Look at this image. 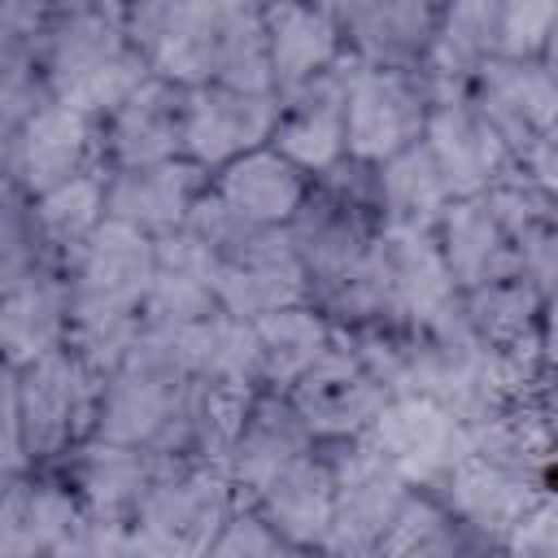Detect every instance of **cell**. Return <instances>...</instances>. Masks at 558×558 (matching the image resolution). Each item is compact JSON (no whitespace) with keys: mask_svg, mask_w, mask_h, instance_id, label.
I'll return each mask as SVG.
<instances>
[{"mask_svg":"<svg viewBox=\"0 0 558 558\" xmlns=\"http://www.w3.org/2000/svg\"><path fill=\"white\" fill-rule=\"evenodd\" d=\"M140 331H144V310L140 305H109V301L70 296V340H65V349L83 366H92L100 379L113 375L126 362Z\"/></svg>","mask_w":558,"mask_h":558,"instance_id":"38","label":"cell"},{"mask_svg":"<svg viewBox=\"0 0 558 558\" xmlns=\"http://www.w3.org/2000/svg\"><path fill=\"white\" fill-rule=\"evenodd\" d=\"M218 310L235 318H266L275 310L314 301L310 275L288 240V231H266V227H240L231 231L218 248Z\"/></svg>","mask_w":558,"mask_h":558,"instance_id":"6","label":"cell"},{"mask_svg":"<svg viewBox=\"0 0 558 558\" xmlns=\"http://www.w3.org/2000/svg\"><path fill=\"white\" fill-rule=\"evenodd\" d=\"M218 314V257L187 227L157 240V266L144 296V323L187 327Z\"/></svg>","mask_w":558,"mask_h":558,"instance_id":"28","label":"cell"},{"mask_svg":"<svg viewBox=\"0 0 558 558\" xmlns=\"http://www.w3.org/2000/svg\"><path fill=\"white\" fill-rule=\"evenodd\" d=\"M545 292L519 270L506 279H493L475 292H462V318L480 336V344L497 357L536 353V323H541Z\"/></svg>","mask_w":558,"mask_h":558,"instance_id":"34","label":"cell"},{"mask_svg":"<svg viewBox=\"0 0 558 558\" xmlns=\"http://www.w3.org/2000/svg\"><path fill=\"white\" fill-rule=\"evenodd\" d=\"M78 523L83 506L61 471H26L4 480L0 558H52Z\"/></svg>","mask_w":558,"mask_h":558,"instance_id":"21","label":"cell"},{"mask_svg":"<svg viewBox=\"0 0 558 558\" xmlns=\"http://www.w3.org/2000/svg\"><path fill=\"white\" fill-rule=\"evenodd\" d=\"M275 96H288L349 61L336 4H262Z\"/></svg>","mask_w":558,"mask_h":558,"instance_id":"22","label":"cell"},{"mask_svg":"<svg viewBox=\"0 0 558 558\" xmlns=\"http://www.w3.org/2000/svg\"><path fill=\"white\" fill-rule=\"evenodd\" d=\"M262 388L248 384H192L187 392V410H183V427H179V462H209V466H227L253 401Z\"/></svg>","mask_w":558,"mask_h":558,"instance_id":"35","label":"cell"},{"mask_svg":"<svg viewBox=\"0 0 558 558\" xmlns=\"http://www.w3.org/2000/svg\"><path fill=\"white\" fill-rule=\"evenodd\" d=\"M314 449H323V445L310 436V427L301 423L292 401L283 392H257L253 414L227 458V475H231L240 501H257V493L279 471H288L296 458H305Z\"/></svg>","mask_w":558,"mask_h":558,"instance_id":"29","label":"cell"},{"mask_svg":"<svg viewBox=\"0 0 558 558\" xmlns=\"http://www.w3.org/2000/svg\"><path fill=\"white\" fill-rule=\"evenodd\" d=\"M283 397L292 401V410L301 414L310 436L323 449H336V445L366 440V432L375 427V418L392 392L357 362V353L344 340H336L331 353L305 379H296Z\"/></svg>","mask_w":558,"mask_h":558,"instance_id":"10","label":"cell"},{"mask_svg":"<svg viewBox=\"0 0 558 558\" xmlns=\"http://www.w3.org/2000/svg\"><path fill=\"white\" fill-rule=\"evenodd\" d=\"M349 74L353 61L279 96V126L270 144L314 179L349 157Z\"/></svg>","mask_w":558,"mask_h":558,"instance_id":"13","label":"cell"},{"mask_svg":"<svg viewBox=\"0 0 558 558\" xmlns=\"http://www.w3.org/2000/svg\"><path fill=\"white\" fill-rule=\"evenodd\" d=\"M248 506H257V514L279 532L283 545L323 549L327 532H331V514H336V458H331V449H314V453L296 458Z\"/></svg>","mask_w":558,"mask_h":558,"instance_id":"27","label":"cell"},{"mask_svg":"<svg viewBox=\"0 0 558 558\" xmlns=\"http://www.w3.org/2000/svg\"><path fill=\"white\" fill-rule=\"evenodd\" d=\"M35 65L61 105L96 122H105L135 87L153 78L148 61L126 35V4L118 0L52 4Z\"/></svg>","mask_w":558,"mask_h":558,"instance_id":"1","label":"cell"},{"mask_svg":"<svg viewBox=\"0 0 558 558\" xmlns=\"http://www.w3.org/2000/svg\"><path fill=\"white\" fill-rule=\"evenodd\" d=\"M423 144L436 157L453 201L458 196H484V192H493L501 179H510L519 170V157L488 126V118L471 105V96L432 100V118H427Z\"/></svg>","mask_w":558,"mask_h":558,"instance_id":"14","label":"cell"},{"mask_svg":"<svg viewBox=\"0 0 558 558\" xmlns=\"http://www.w3.org/2000/svg\"><path fill=\"white\" fill-rule=\"evenodd\" d=\"M545 70L558 78V31H554V39H549V48H545Z\"/></svg>","mask_w":558,"mask_h":558,"instance_id":"47","label":"cell"},{"mask_svg":"<svg viewBox=\"0 0 558 558\" xmlns=\"http://www.w3.org/2000/svg\"><path fill=\"white\" fill-rule=\"evenodd\" d=\"M545 488H554V484H541L523 471H510L501 462L466 453L449 471V480L432 493H440V501L449 506V514L462 523V532L475 545H506L510 532L523 523V514L536 506V497Z\"/></svg>","mask_w":558,"mask_h":558,"instance_id":"15","label":"cell"},{"mask_svg":"<svg viewBox=\"0 0 558 558\" xmlns=\"http://www.w3.org/2000/svg\"><path fill=\"white\" fill-rule=\"evenodd\" d=\"M310 192H314V174H305L296 161H288L275 144H266L214 174V196L235 218H244L248 227H266V231H288L292 218L305 209Z\"/></svg>","mask_w":558,"mask_h":558,"instance_id":"24","label":"cell"},{"mask_svg":"<svg viewBox=\"0 0 558 558\" xmlns=\"http://www.w3.org/2000/svg\"><path fill=\"white\" fill-rule=\"evenodd\" d=\"M100 375L70 349H57L22 371L4 366V480L57 471L92 440Z\"/></svg>","mask_w":558,"mask_h":558,"instance_id":"2","label":"cell"},{"mask_svg":"<svg viewBox=\"0 0 558 558\" xmlns=\"http://www.w3.org/2000/svg\"><path fill=\"white\" fill-rule=\"evenodd\" d=\"M166 458L148 449H126V445H105V440H83L57 471L74 488L78 506L87 519L105 523H135L148 488L157 484Z\"/></svg>","mask_w":558,"mask_h":558,"instance_id":"19","label":"cell"},{"mask_svg":"<svg viewBox=\"0 0 558 558\" xmlns=\"http://www.w3.org/2000/svg\"><path fill=\"white\" fill-rule=\"evenodd\" d=\"M240 506L244 501H240L227 466L166 458L157 484L148 488L140 514H135V527L183 558H205Z\"/></svg>","mask_w":558,"mask_h":558,"instance_id":"4","label":"cell"},{"mask_svg":"<svg viewBox=\"0 0 558 558\" xmlns=\"http://www.w3.org/2000/svg\"><path fill=\"white\" fill-rule=\"evenodd\" d=\"M519 270H523L545 296L558 292V209H554L536 231L523 235V244H519Z\"/></svg>","mask_w":558,"mask_h":558,"instance_id":"43","label":"cell"},{"mask_svg":"<svg viewBox=\"0 0 558 558\" xmlns=\"http://www.w3.org/2000/svg\"><path fill=\"white\" fill-rule=\"evenodd\" d=\"M466 96L519 161L545 131L558 126V78L545 70V61L493 57Z\"/></svg>","mask_w":558,"mask_h":558,"instance_id":"17","label":"cell"},{"mask_svg":"<svg viewBox=\"0 0 558 558\" xmlns=\"http://www.w3.org/2000/svg\"><path fill=\"white\" fill-rule=\"evenodd\" d=\"M344 48L353 65L366 70H401L423 74L427 52L436 44L440 4L427 0H349L336 4Z\"/></svg>","mask_w":558,"mask_h":558,"instance_id":"12","label":"cell"},{"mask_svg":"<svg viewBox=\"0 0 558 558\" xmlns=\"http://www.w3.org/2000/svg\"><path fill=\"white\" fill-rule=\"evenodd\" d=\"M109 218V170L83 174L74 183H61L35 201H26V227L35 235V248L44 262L61 266L100 231Z\"/></svg>","mask_w":558,"mask_h":558,"instance_id":"33","label":"cell"},{"mask_svg":"<svg viewBox=\"0 0 558 558\" xmlns=\"http://www.w3.org/2000/svg\"><path fill=\"white\" fill-rule=\"evenodd\" d=\"M471 549H475V541L449 514L440 493L410 488V497L397 510L375 558H471Z\"/></svg>","mask_w":558,"mask_h":558,"instance_id":"37","label":"cell"},{"mask_svg":"<svg viewBox=\"0 0 558 558\" xmlns=\"http://www.w3.org/2000/svg\"><path fill=\"white\" fill-rule=\"evenodd\" d=\"M183 349L192 379L201 384H248L262 388V366H257V331L248 318L235 314H209L201 323L183 327Z\"/></svg>","mask_w":558,"mask_h":558,"instance_id":"36","label":"cell"},{"mask_svg":"<svg viewBox=\"0 0 558 558\" xmlns=\"http://www.w3.org/2000/svg\"><path fill=\"white\" fill-rule=\"evenodd\" d=\"M519 166H523V174H527L549 201H558V126L545 131V135L527 148V157H523Z\"/></svg>","mask_w":558,"mask_h":558,"instance_id":"44","label":"cell"},{"mask_svg":"<svg viewBox=\"0 0 558 558\" xmlns=\"http://www.w3.org/2000/svg\"><path fill=\"white\" fill-rule=\"evenodd\" d=\"M70 340V279L61 266H35L0 283V349L4 366L22 371Z\"/></svg>","mask_w":558,"mask_h":558,"instance_id":"18","label":"cell"},{"mask_svg":"<svg viewBox=\"0 0 558 558\" xmlns=\"http://www.w3.org/2000/svg\"><path fill=\"white\" fill-rule=\"evenodd\" d=\"M493 57H501V0L440 4L436 44L423 65L432 100H462Z\"/></svg>","mask_w":558,"mask_h":558,"instance_id":"26","label":"cell"},{"mask_svg":"<svg viewBox=\"0 0 558 558\" xmlns=\"http://www.w3.org/2000/svg\"><path fill=\"white\" fill-rule=\"evenodd\" d=\"M222 31H227V0L126 4V35L148 61V70L187 92L218 78Z\"/></svg>","mask_w":558,"mask_h":558,"instance_id":"3","label":"cell"},{"mask_svg":"<svg viewBox=\"0 0 558 558\" xmlns=\"http://www.w3.org/2000/svg\"><path fill=\"white\" fill-rule=\"evenodd\" d=\"M366 445L410 480V488H440L471 453V427L423 392H397L379 410Z\"/></svg>","mask_w":558,"mask_h":558,"instance_id":"7","label":"cell"},{"mask_svg":"<svg viewBox=\"0 0 558 558\" xmlns=\"http://www.w3.org/2000/svg\"><path fill=\"white\" fill-rule=\"evenodd\" d=\"M471 453L523 471L541 484H558V423L541 397L510 401L480 418L471 427Z\"/></svg>","mask_w":558,"mask_h":558,"instance_id":"30","label":"cell"},{"mask_svg":"<svg viewBox=\"0 0 558 558\" xmlns=\"http://www.w3.org/2000/svg\"><path fill=\"white\" fill-rule=\"evenodd\" d=\"M427 118H432V87L423 74L353 65L349 74V157L353 161L375 170L388 157L414 148L427 131Z\"/></svg>","mask_w":558,"mask_h":558,"instance_id":"9","label":"cell"},{"mask_svg":"<svg viewBox=\"0 0 558 558\" xmlns=\"http://www.w3.org/2000/svg\"><path fill=\"white\" fill-rule=\"evenodd\" d=\"M471 558H514V554H510L506 545H475Z\"/></svg>","mask_w":558,"mask_h":558,"instance_id":"46","label":"cell"},{"mask_svg":"<svg viewBox=\"0 0 558 558\" xmlns=\"http://www.w3.org/2000/svg\"><path fill=\"white\" fill-rule=\"evenodd\" d=\"M336 514L323 554L327 558H375L397 510L410 497V480L392 471L366 440L336 445Z\"/></svg>","mask_w":558,"mask_h":558,"instance_id":"8","label":"cell"},{"mask_svg":"<svg viewBox=\"0 0 558 558\" xmlns=\"http://www.w3.org/2000/svg\"><path fill=\"white\" fill-rule=\"evenodd\" d=\"M506 549L514 558H558V484L536 497V506L510 532Z\"/></svg>","mask_w":558,"mask_h":558,"instance_id":"42","label":"cell"},{"mask_svg":"<svg viewBox=\"0 0 558 558\" xmlns=\"http://www.w3.org/2000/svg\"><path fill=\"white\" fill-rule=\"evenodd\" d=\"M205 558H288V545L279 541V532L257 514V506H240L231 514V523L218 532V541L209 545Z\"/></svg>","mask_w":558,"mask_h":558,"instance_id":"41","label":"cell"},{"mask_svg":"<svg viewBox=\"0 0 558 558\" xmlns=\"http://www.w3.org/2000/svg\"><path fill=\"white\" fill-rule=\"evenodd\" d=\"M279 126V96H253L222 83H205L187 92L183 122V157L205 174L227 170L231 161L266 148Z\"/></svg>","mask_w":558,"mask_h":558,"instance_id":"11","label":"cell"},{"mask_svg":"<svg viewBox=\"0 0 558 558\" xmlns=\"http://www.w3.org/2000/svg\"><path fill=\"white\" fill-rule=\"evenodd\" d=\"M536 353H541V371L549 384H558V292L545 296L541 305V323H536Z\"/></svg>","mask_w":558,"mask_h":558,"instance_id":"45","label":"cell"},{"mask_svg":"<svg viewBox=\"0 0 558 558\" xmlns=\"http://www.w3.org/2000/svg\"><path fill=\"white\" fill-rule=\"evenodd\" d=\"M153 266H157V240L105 218L100 231L65 262V279H70V296L78 301H109V305H140L148 296L153 283Z\"/></svg>","mask_w":558,"mask_h":558,"instance_id":"23","label":"cell"},{"mask_svg":"<svg viewBox=\"0 0 558 558\" xmlns=\"http://www.w3.org/2000/svg\"><path fill=\"white\" fill-rule=\"evenodd\" d=\"M449 201H453V192L423 140L414 148L388 157L384 166H375L379 231H436Z\"/></svg>","mask_w":558,"mask_h":558,"instance_id":"32","label":"cell"},{"mask_svg":"<svg viewBox=\"0 0 558 558\" xmlns=\"http://www.w3.org/2000/svg\"><path fill=\"white\" fill-rule=\"evenodd\" d=\"M0 148H4V187H13L26 201L105 170L100 122L61 100H48L17 131L0 135Z\"/></svg>","mask_w":558,"mask_h":558,"instance_id":"5","label":"cell"},{"mask_svg":"<svg viewBox=\"0 0 558 558\" xmlns=\"http://www.w3.org/2000/svg\"><path fill=\"white\" fill-rule=\"evenodd\" d=\"M436 244L458 292H475L493 279L519 275V240L501 222L488 196H458L436 222Z\"/></svg>","mask_w":558,"mask_h":558,"instance_id":"25","label":"cell"},{"mask_svg":"<svg viewBox=\"0 0 558 558\" xmlns=\"http://www.w3.org/2000/svg\"><path fill=\"white\" fill-rule=\"evenodd\" d=\"M257 331V366H262V392H288L296 379H305L340 340L336 323L314 305H288L253 323Z\"/></svg>","mask_w":558,"mask_h":558,"instance_id":"31","label":"cell"},{"mask_svg":"<svg viewBox=\"0 0 558 558\" xmlns=\"http://www.w3.org/2000/svg\"><path fill=\"white\" fill-rule=\"evenodd\" d=\"M222 87L253 92V96H275V74H270V44H266V17L262 4L227 0V31H222V52H218V78Z\"/></svg>","mask_w":558,"mask_h":558,"instance_id":"39","label":"cell"},{"mask_svg":"<svg viewBox=\"0 0 558 558\" xmlns=\"http://www.w3.org/2000/svg\"><path fill=\"white\" fill-rule=\"evenodd\" d=\"M183 122H187V87H174L153 74L100 122L105 170H140V166L179 161Z\"/></svg>","mask_w":558,"mask_h":558,"instance_id":"16","label":"cell"},{"mask_svg":"<svg viewBox=\"0 0 558 558\" xmlns=\"http://www.w3.org/2000/svg\"><path fill=\"white\" fill-rule=\"evenodd\" d=\"M558 31V0H501V57L545 61Z\"/></svg>","mask_w":558,"mask_h":558,"instance_id":"40","label":"cell"},{"mask_svg":"<svg viewBox=\"0 0 558 558\" xmlns=\"http://www.w3.org/2000/svg\"><path fill=\"white\" fill-rule=\"evenodd\" d=\"M214 174H205L196 161H161L140 170H109V218L166 240L187 227L196 205L205 201Z\"/></svg>","mask_w":558,"mask_h":558,"instance_id":"20","label":"cell"}]
</instances>
